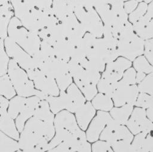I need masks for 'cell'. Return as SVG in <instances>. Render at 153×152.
<instances>
[{"mask_svg": "<svg viewBox=\"0 0 153 152\" xmlns=\"http://www.w3.org/2000/svg\"><path fill=\"white\" fill-rule=\"evenodd\" d=\"M144 42L134 31L133 24L127 21L120 30L118 37L119 55L133 61L136 57L143 54Z\"/></svg>", "mask_w": 153, "mask_h": 152, "instance_id": "1", "label": "cell"}, {"mask_svg": "<svg viewBox=\"0 0 153 152\" xmlns=\"http://www.w3.org/2000/svg\"><path fill=\"white\" fill-rule=\"evenodd\" d=\"M7 73L18 95L24 97L37 96L41 100H45L47 98V95L35 88L33 81L29 78L27 72L13 59L9 61Z\"/></svg>", "mask_w": 153, "mask_h": 152, "instance_id": "2", "label": "cell"}, {"mask_svg": "<svg viewBox=\"0 0 153 152\" xmlns=\"http://www.w3.org/2000/svg\"><path fill=\"white\" fill-rule=\"evenodd\" d=\"M74 13L87 32L96 38H102L103 23L94 7L75 5Z\"/></svg>", "mask_w": 153, "mask_h": 152, "instance_id": "3", "label": "cell"}, {"mask_svg": "<svg viewBox=\"0 0 153 152\" xmlns=\"http://www.w3.org/2000/svg\"><path fill=\"white\" fill-rule=\"evenodd\" d=\"M4 47L8 57L26 72L37 68L32 56L8 36L4 40Z\"/></svg>", "mask_w": 153, "mask_h": 152, "instance_id": "4", "label": "cell"}, {"mask_svg": "<svg viewBox=\"0 0 153 152\" xmlns=\"http://www.w3.org/2000/svg\"><path fill=\"white\" fill-rule=\"evenodd\" d=\"M29 78L33 82L35 88L47 96H57L60 89L56 80L42 72L39 69L35 68L27 71Z\"/></svg>", "mask_w": 153, "mask_h": 152, "instance_id": "5", "label": "cell"}, {"mask_svg": "<svg viewBox=\"0 0 153 152\" xmlns=\"http://www.w3.org/2000/svg\"><path fill=\"white\" fill-rule=\"evenodd\" d=\"M48 142L44 137L24 129L17 140L20 150L27 152L48 151Z\"/></svg>", "mask_w": 153, "mask_h": 152, "instance_id": "6", "label": "cell"}, {"mask_svg": "<svg viewBox=\"0 0 153 152\" xmlns=\"http://www.w3.org/2000/svg\"><path fill=\"white\" fill-rule=\"evenodd\" d=\"M134 135L125 125H121L112 118L108 122L102 133L99 139L106 141L111 145L114 142L124 139L131 142Z\"/></svg>", "mask_w": 153, "mask_h": 152, "instance_id": "7", "label": "cell"}, {"mask_svg": "<svg viewBox=\"0 0 153 152\" xmlns=\"http://www.w3.org/2000/svg\"><path fill=\"white\" fill-rule=\"evenodd\" d=\"M59 22L65 39L74 46L78 44L87 32L76 17L74 13Z\"/></svg>", "mask_w": 153, "mask_h": 152, "instance_id": "8", "label": "cell"}, {"mask_svg": "<svg viewBox=\"0 0 153 152\" xmlns=\"http://www.w3.org/2000/svg\"><path fill=\"white\" fill-rule=\"evenodd\" d=\"M68 64L69 71L75 85L90 83L97 85L101 77V73L86 69L74 60L70 59Z\"/></svg>", "mask_w": 153, "mask_h": 152, "instance_id": "9", "label": "cell"}, {"mask_svg": "<svg viewBox=\"0 0 153 152\" xmlns=\"http://www.w3.org/2000/svg\"><path fill=\"white\" fill-rule=\"evenodd\" d=\"M126 125L134 135L141 132L148 134L153 130V122L146 117V110L138 107L133 108Z\"/></svg>", "mask_w": 153, "mask_h": 152, "instance_id": "10", "label": "cell"}, {"mask_svg": "<svg viewBox=\"0 0 153 152\" xmlns=\"http://www.w3.org/2000/svg\"><path fill=\"white\" fill-rule=\"evenodd\" d=\"M131 66L132 61L120 56L114 61L106 64L101 78L111 83H116L121 79L124 72Z\"/></svg>", "mask_w": 153, "mask_h": 152, "instance_id": "11", "label": "cell"}, {"mask_svg": "<svg viewBox=\"0 0 153 152\" xmlns=\"http://www.w3.org/2000/svg\"><path fill=\"white\" fill-rule=\"evenodd\" d=\"M92 52L105 64L112 62L120 57L117 43L108 41L103 37L96 38Z\"/></svg>", "mask_w": 153, "mask_h": 152, "instance_id": "12", "label": "cell"}, {"mask_svg": "<svg viewBox=\"0 0 153 152\" xmlns=\"http://www.w3.org/2000/svg\"><path fill=\"white\" fill-rule=\"evenodd\" d=\"M139 91L137 85H119L117 82V88L112 95L115 107H120L125 104L134 106Z\"/></svg>", "mask_w": 153, "mask_h": 152, "instance_id": "13", "label": "cell"}, {"mask_svg": "<svg viewBox=\"0 0 153 152\" xmlns=\"http://www.w3.org/2000/svg\"><path fill=\"white\" fill-rule=\"evenodd\" d=\"M111 119L109 112L98 110L86 129L85 135L87 141L94 142L98 140L102 131Z\"/></svg>", "mask_w": 153, "mask_h": 152, "instance_id": "14", "label": "cell"}, {"mask_svg": "<svg viewBox=\"0 0 153 152\" xmlns=\"http://www.w3.org/2000/svg\"><path fill=\"white\" fill-rule=\"evenodd\" d=\"M56 114L54 120L55 128H63L78 135L86 136L84 131L79 127L73 113L63 110Z\"/></svg>", "mask_w": 153, "mask_h": 152, "instance_id": "15", "label": "cell"}, {"mask_svg": "<svg viewBox=\"0 0 153 152\" xmlns=\"http://www.w3.org/2000/svg\"><path fill=\"white\" fill-rule=\"evenodd\" d=\"M23 129L37 134L44 137L48 141L53 138L55 134L54 122L44 121L34 116L26 121Z\"/></svg>", "mask_w": 153, "mask_h": 152, "instance_id": "16", "label": "cell"}, {"mask_svg": "<svg viewBox=\"0 0 153 152\" xmlns=\"http://www.w3.org/2000/svg\"><path fill=\"white\" fill-rule=\"evenodd\" d=\"M38 69L55 80L69 72L68 62L59 60L56 57L44 61Z\"/></svg>", "mask_w": 153, "mask_h": 152, "instance_id": "17", "label": "cell"}, {"mask_svg": "<svg viewBox=\"0 0 153 152\" xmlns=\"http://www.w3.org/2000/svg\"><path fill=\"white\" fill-rule=\"evenodd\" d=\"M45 100L54 114L63 110H66L73 113L75 111L72 102L66 91H60L57 96H47Z\"/></svg>", "mask_w": 153, "mask_h": 152, "instance_id": "18", "label": "cell"}, {"mask_svg": "<svg viewBox=\"0 0 153 152\" xmlns=\"http://www.w3.org/2000/svg\"><path fill=\"white\" fill-rule=\"evenodd\" d=\"M40 100L41 99L37 96L26 97V101L23 109L15 119L16 126L19 132L23 131L26 121L33 116Z\"/></svg>", "mask_w": 153, "mask_h": 152, "instance_id": "19", "label": "cell"}, {"mask_svg": "<svg viewBox=\"0 0 153 152\" xmlns=\"http://www.w3.org/2000/svg\"><path fill=\"white\" fill-rule=\"evenodd\" d=\"M75 113V117L79 127L83 131H86L90 122L95 116L96 110L92 105L90 101L78 108Z\"/></svg>", "mask_w": 153, "mask_h": 152, "instance_id": "20", "label": "cell"}, {"mask_svg": "<svg viewBox=\"0 0 153 152\" xmlns=\"http://www.w3.org/2000/svg\"><path fill=\"white\" fill-rule=\"evenodd\" d=\"M14 120L8 113L7 110L0 109V130L17 141L20 132L17 129Z\"/></svg>", "mask_w": 153, "mask_h": 152, "instance_id": "21", "label": "cell"}, {"mask_svg": "<svg viewBox=\"0 0 153 152\" xmlns=\"http://www.w3.org/2000/svg\"><path fill=\"white\" fill-rule=\"evenodd\" d=\"M51 10L59 21L74 13V5L72 0H53Z\"/></svg>", "mask_w": 153, "mask_h": 152, "instance_id": "22", "label": "cell"}, {"mask_svg": "<svg viewBox=\"0 0 153 152\" xmlns=\"http://www.w3.org/2000/svg\"><path fill=\"white\" fill-rule=\"evenodd\" d=\"M132 24L136 35L144 41L153 38V30L150 22V18L146 14Z\"/></svg>", "mask_w": 153, "mask_h": 152, "instance_id": "23", "label": "cell"}, {"mask_svg": "<svg viewBox=\"0 0 153 152\" xmlns=\"http://www.w3.org/2000/svg\"><path fill=\"white\" fill-rule=\"evenodd\" d=\"M41 39L38 33L29 31L27 36L20 46L31 56L33 57L39 52Z\"/></svg>", "mask_w": 153, "mask_h": 152, "instance_id": "24", "label": "cell"}, {"mask_svg": "<svg viewBox=\"0 0 153 152\" xmlns=\"http://www.w3.org/2000/svg\"><path fill=\"white\" fill-rule=\"evenodd\" d=\"M53 48L56 58L68 62L71 59L74 46L66 39H63L55 42Z\"/></svg>", "mask_w": 153, "mask_h": 152, "instance_id": "25", "label": "cell"}, {"mask_svg": "<svg viewBox=\"0 0 153 152\" xmlns=\"http://www.w3.org/2000/svg\"><path fill=\"white\" fill-rule=\"evenodd\" d=\"M133 108V105L125 104L120 107H113L109 113L114 120L121 125H126Z\"/></svg>", "mask_w": 153, "mask_h": 152, "instance_id": "26", "label": "cell"}, {"mask_svg": "<svg viewBox=\"0 0 153 152\" xmlns=\"http://www.w3.org/2000/svg\"><path fill=\"white\" fill-rule=\"evenodd\" d=\"M90 101L96 110L109 112L114 106L111 97L100 92H97Z\"/></svg>", "mask_w": 153, "mask_h": 152, "instance_id": "27", "label": "cell"}, {"mask_svg": "<svg viewBox=\"0 0 153 152\" xmlns=\"http://www.w3.org/2000/svg\"><path fill=\"white\" fill-rule=\"evenodd\" d=\"M33 116L44 121L54 122L55 115L51 111L48 101L40 100Z\"/></svg>", "mask_w": 153, "mask_h": 152, "instance_id": "28", "label": "cell"}, {"mask_svg": "<svg viewBox=\"0 0 153 152\" xmlns=\"http://www.w3.org/2000/svg\"><path fill=\"white\" fill-rule=\"evenodd\" d=\"M66 92L69 96L75 111L85 103L86 98L74 83H72L68 87Z\"/></svg>", "mask_w": 153, "mask_h": 152, "instance_id": "29", "label": "cell"}, {"mask_svg": "<svg viewBox=\"0 0 153 152\" xmlns=\"http://www.w3.org/2000/svg\"><path fill=\"white\" fill-rule=\"evenodd\" d=\"M26 101V97L18 95L10 99L7 108V112L13 119H15L23 109Z\"/></svg>", "mask_w": 153, "mask_h": 152, "instance_id": "30", "label": "cell"}, {"mask_svg": "<svg viewBox=\"0 0 153 152\" xmlns=\"http://www.w3.org/2000/svg\"><path fill=\"white\" fill-rule=\"evenodd\" d=\"M20 151L17 141L9 137L0 130V152Z\"/></svg>", "mask_w": 153, "mask_h": 152, "instance_id": "31", "label": "cell"}, {"mask_svg": "<svg viewBox=\"0 0 153 152\" xmlns=\"http://www.w3.org/2000/svg\"><path fill=\"white\" fill-rule=\"evenodd\" d=\"M16 94V90L7 73L0 76V95L10 100Z\"/></svg>", "mask_w": 153, "mask_h": 152, "instance_id": "32", "label": "cell"}, {"mask_svg": "<svg viewBox=\"0 0 153 152\" xmlns=\"http://www.w3.org/2000/svg\"><path fill=\"white\" fill-rule=\"evenodd\" d=\"M132 65L136 72H143L148 75L153 71V66L149 63L143 54L136 57L132 61Z\"/></svg>", "mask_w": 153, "mask_h": 152, "instance_id": "33", "label": "cell"}, {"mask_svg": "<svg viewBox=\"0 0 153 152\" xmlns=\"http://www.w3.org/2000/svg\"><path fill=\"white\" fill-rule=\"evenodd\" d=\"M137 85L139 92L146 93L153 97V71L146 75L144 79Z\"/></svg>", "mask_w": 153, "mask_h": 152, "instance_id": "34", "label": "cell"}, {"mask_svg": "<svg viewBox=\"0 0 153 152\" xmlns=\"http://www.w3.org/2000/svg\"><path fill=\"white\" fill-rule=\"evenodd\" d=\"M97 88L99 92L106 94L112 97V94L117 88V82L111 83L100 77L97 83Z\"/></svg>", "mask_w": 153, "mask_h": 152, "instance_id": "35", "label": "cell"}, {"mask_svg": "<svg viewBox=\"0 0 153 152\" xmlns=\"http://www.w3.org/2000/svg\"><path fill=\"white\" fill-rule=\"evenodd\" d=\"M148 5L146 2H141L137 5L136 9L130 13L128 16V21L131 24H134L137 21H138L140 18H142L146 13Z\"/></svg>", "mask_w": 153, "mask_h": 152, "instance_id": "36", "label": "cell"}, {"mask_svg": "<svg viewBox=\"0 0 153 152\" xmlns=\"http://www.w3.org/2000/svg\"><path fill=\"white\" fill-rule=\"evenodd\" d=\"M134 106L145 110L153 107V97L146 93L139 92Z\"/></svg>", "mask_w": 153, "mask_h": 152, "instance_id": "37", "label": "cell"}, {"mask_svg": "<svg viewBox=\"0 0 153 152\" xmlns=\"http://www.w3.org/2000/svg\"><path fill=\"white\" fill-rule=\"evenodd\" d=\"M136 71L133 67H130L124 72L121 79L117 82V83L123 85H136Z\"/></svg>", "mask_w": 153, "mask_h": 152, "instance_id": "38", "label": "cell"}, {"mask_svg": "<svg viewBox=\"0 0 153 152\" xmlns=\"http://www.w3.org/2000/svg\"><path fill=\"white\" fill-rule=\"evenodd\" d=\"M76 85L82 92L87 101H91L98 92L97 85L95 84H78Z\"/></svg>", "mask_w": 153, "mask_h": 152, "instance_id": "39", "label": "cell"}, {"mask_svg": "<svg viewBox=\"0 0 153 152\" xmlns=\"http://www.w3.org/2000/svg\"><path fill=\"white\" fill-rule=\"evenodd\" d=\"M112 150L117 152H134L133 147L131 145V142L121 139L117 141L111 145Z\"/></svg>", "mask_w": 153, "mask_h": 152, "instance_id": "40", "label": "cell"}, {"mask_svg": "<svg viewBox=\"0 0 153 152\" xmlns=\"http://www.w3.org/2000/svg\"><path fill=\"white\" fill-rule=\"evenodd\" d=\"M147 134L141 132L135 135L131 141L134 152H143L145 137Z\"/></svg>", "mask_w": 153, "mask_h": 152, "instance_id": "41", "label": "cell"}, {"mask_svg": "<svg viewBox=\"0 0 153 152\" xmlns=\"http://www.w3.org/2000/svg\"><path fill=\"white\" fill-rule=\"evenodd\" d=\"M10 60L4 46H0V76L7 74Z\"/></svg>", "mask_w": 153, "mask_h": 152, "instance_id": "42", "label": "cell"}, {"mask_svg": "<svg viewBox=\"0 0 153 152\" xmlns=\"http://www.w3.org/2000/svg\"><path fill=\"white\" fill-rule=\"evenodd\" d=\"M91 145V151L94 152H112L111 144L106 141L97 140Z\"/></svg>", "mask_w": 153, "mask_h": 152, "instance_id": "43", "label": "cell"}, {"mask_svg": "<svg viewBox=\"0 0 153 152\" xmlns=\"http://www.w3.org/2000/svg\"><path fill=\"white\" fill-rule=\"evenodd\" d=\"M60 91H66L68 87L73 83V78L70 72H68L56 79Z\"/></svg>", "mask_w": 153, "mask_h": 152, "instance_id": "44", "label": "cell"}, {"mask_svg": "<svg viewBox=\"0 0 153 152\" xmlns=\"http://www.w3.org/2000/svg\"><path fill=\"white\" fill-rule=\"evenodd\" d=\"M143 55L153 66V38L145 41Z\"/></svg>", "mask_w": 153, "mask_h": 152, "instance_id": "45", "label": "cell"}, {"mask_svg": "<svg viewBox=\"0 0 153 152\" xmlns=\"http://www.w3.org/2000/svg\"><path fill=\"white\" fill-rule=\"evenodd\" d=\"M143 152H153V131L146 135Z\"/></svg>", "mask_w": 153, "mask_h": 152, "instance_id": "46", "label": "cell"}, {"mask_svg": "<svg viewBox=\"0 0 153 152\" xmlns=\"http://www.w3.org/2000/svg\"><path fill=\"white\" fill-rule=\"evenodd\" d=\"M138 5V2L136 0L127 1L124 3V9L127 14H130L134 11Z\"/></svg>", "mask_w": 153, "mask_h": 152, "instance_id": "47", "label": "cell"}, {"mask_svg": "<svg viewBox=\"0 0 153 152\" xmlns=\"http://www.w3.org/2000/svg\"><path fill=\"white\" fill-rule=\"evenodd\" d=\"M146 14L150 18V22L153 30V0L150 2L149 5H148Z\"/></svg>", "mask_w": 153, "mask_h": 152, "instance_id": "48", "label": "cell"}, {"mask_svg": "<svg viewBox=\"0 0 153 152\" xmlns=\"http://www.w3.org/2000/svg\"><path fill=\"white\" fill-rule=\"evenodd\" d=\"M9 103V100L0 95V109L7 110Z\"/></svg>", "mask_w": 153, "mask_h": 152, "instance_id": "49", "label": "cell"}, {"mask_svg": "<svg viewBox=\"0 0 153 152\" xmlns=\"http://www.w3.org/2000/svg\"><path fill=\"white\" fill-rule=\"evenodd\" d=\"M146 76V74L143 72H136V84L137 85L140 82H142L145 76Z\"/></svg>", "mask_w": 153, "mask_h": 152, "instance_id": "50", "label": "cell"}, {"mask_svg": "<svg viewBox=\"0 0 153 152\" xmlns=\"http://www.w3.org/2000/svg\"><path fill=\"white\" fill-rule=\"evenodd\" d=\"M146 114L148 119L153 122V107L146 109Z\"/></svg>", "mask_w": 153, "mask_h": 152, "instance_id": "51", "label": "cell"}, {"mask_svg": "<svg viewBox=\"0 0 153 152\" xmlns=\"http://www.w3.org/2000/svg\"><path fill=\"white\" fill-rule=\"evenodd\" d=\"M143 1H145V2H146V4H148V3L151 2L152 0H143Z\"/></svg>", "mask_w": 153, "mask_h": 152, "instance_id": "52", "label": "cell"}, {"mask_svg": "<svg viewBox=\"0 0 153 152\" xmlns=\"http://www.w3.org/2000/svg\"><path fill=\"white\" fill-rule=\"evenodd\" d=\"M136 1H137V2H142V1H143V0H136Z\"/></svg>", "mask_w": 153, "mask_h": 152, "instance_id": "53", "label": "cell"}, {"mask_svg": "<svg viewBox=\"0 0 153 152\" xmlns=\"http://www.w3.org/2000/svg\"><path fill=\"white\" fill-rule=\"evenodd\" d=\"M123 1H129V0H122Z\"/></svg>", "mask_w": 153, "mask_h": 152, "instance_id": "54", "label": "cell"}]
</instances>
